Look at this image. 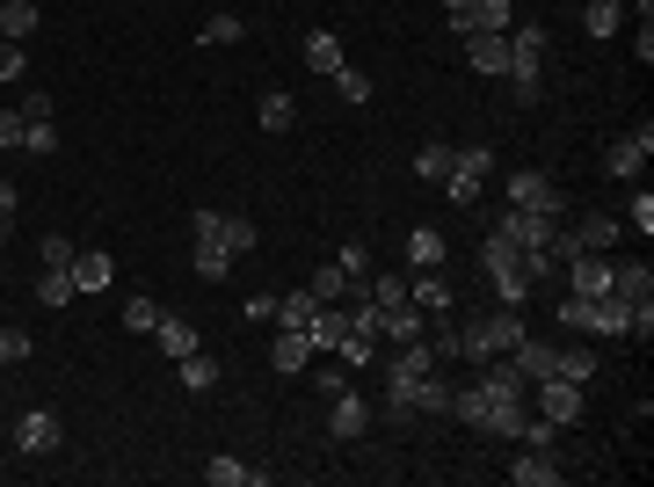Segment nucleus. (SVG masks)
<instances>
[{
	"label": "nucleus",
	"mask_w": 654,
	"mask_h": 487,
	"mask_svg": "<svg viewBox=\"0 0 654 487\" xmlns=\"http://www.w3.org/2000/svg\"><path fill=\"white\" fill-rule=\"evenodd\" d=\"M451 36H473V30H509L517 22V8L509 0H465V8H451Z\"/></svg>",
	"instance_id": "6"
},
{
	"label": "nucleus",
	"mask_w": 654,
	"mask_h": 487,
	"mask_svg": "<svg viewBox=\"0 0 654 487\" xmlns=\"http://www.w3.org/2000/svg\"><path fill=\"white\" fill-rule=\"evenodd\" d=\"M451 153H458V146L430 139V146H422V153H414V174H422V182H444V174H451Z\"/></svg>",
	"instance_id": "31"
},
{
	"label": "nucleus",
	"mask_w": 654,
	"mask_h": 487,
	"mask_svg": "<svg viewBox=\"0 0 654 487\" xmlns=\"http://www.w3.org/2000/svg\"><path fill=\"white\" fill-rule=\"evenodd\" d=\"M109 277H117V262H109L103 247H81V255H73V292H109Z\"/></svg>",
	"instance_id": "16"
},
{
	"label": "nucleus",
	"mask_w": 654,
	"mask_h": 487,
	"mask_svg": "<svg viewBox=\"0 0 654 487\" xmlns=\"http://www.w3.org/2000/svg\"><path fill=\"white\" fill-rule=\"evenodd\" d=\"M335 269H342L349 284H363V277H371V247H363V241H349L342 255H335Z\"/></svg>",
	"instance_id": "39"
},
{
	"label": "nucleus",
	"mask_w": 654,
	"mask_h": 487,
	"mask_svg": "<svg viewBox=\"0 0 654 487\" xmlns=\"http://www.w3.org/2000/svg\"><path fill=\"white\" fill-rule=\"evenodd\" d=\"M175 379H182V393H211L219 385V357L190 349V357H175Z\"/></svg>",
	"instance_id": "19"
},
{
	"label": "nucleus",
	"mask_w": 654,
	"mask_h": 487,
	"mask_svg": "<svg viewBox=\"0 0 654 487\" xmlns=\"http://www.w3.org/2000/svg\"><path fill=\"white\" fill-rule=\"evenodd\" d=\"M611 292L640 306V298H654V269L647 262H611Z\"/></svg>",
	"instance_id": "22"
},
{
	"label": "nucleus",
	"mask_w": 654,
	"mask_h": 487,
	"mask_svg": "<svg viewBox=\"0 0 654 487\" xmlns=\"http://www.w3.org/2000/svg\"><path fill=\"white\" fill-rule=\"evenodd\" d=\"M306 292H313V298H320V306H335V298H349V277H342V269H335V262H327L320 277H313V284H306Z\"/></svg>",
	"instance_id": "40"
},
{
	"label": "nucleus",
	"mask_w": 654,
	"mask_h": 487,
	"mask_svg": "<svg viewBox=\"0 0 654 487\" xmlns=\"http://www.w3.org/2000/svg\"><path fill=\"white\" fill-rule=\"evenodd\" d=\"M458 44H465V66L473 73L509 81V30H473V36H458Z\"/></svg>",
	"instance_id": "5"
},
{
	"label": "nucleus",
	"mask_w": 654,
	"mask_h": 487,
	"mask_svg": "<svg viewBox=\"0 0 654 487\" xmlns=\"http://www.w3.org/2000/svg\"><path fill=\"white\" fill-rule=\"evenodd\" d=\"M422 335H430V320H422V306H414V298H408V306H393V314H379V342H422Z\"/></svg>",
	"instance_id": "14"
},
{
	"label": "nucleus",
	"mask_w": 654,
	"mask_h": 487,
	"mask_svg": "<svg viewBox=\"0 0 654 487\" xmlns=\"http://www.w3.org/2000/svg\"><path fill=\"white\" fill-rule=\"evenodd\" d=\"M30 335H22V328H0V364H22V357H30Z\"/></svg>",
	"instance_id": "44"
},
{
	"label": "nucleus",
	"mask_w": 654,
	"mask_h": 487,
	"mask_svg": "<svg viewBox=\"0 0 654 487\" xmlns=\"http://www.w3.org/2000/svg\"><path fill=\"white\" fill-rule=\"evenodd\" d=\"M197 36H204V44H241V36H247V22H241V15H211Z\"/></svg>",
	"instance_id": "41"
},
{
	"label": "nucleus",
	"mask_w": 654,
	"mask_h": 487,
	"mask_svg": "<svg viewBox=\"0 0 654 487\" xmlns=\"http://www.w3.org/2000/svg\"><path fill=\"white\" fill-rule=\"evenodd\" d=\"M59 436H66V422H59L52 407H22V415L8 422V444H15L22 458H44V452H59Z\"/></svg>",
	"instance_id": "3"
},
{
	"label": "nucleus",
	"mask_w": 654,
	"mask_h": 487,
	"mask_svg": "<svg viewBox=\"0 0 654 487\" xmlns=\"http://www.w3.org/2000/svg\"><path fill=\"white\" fill-rule=\"evenodd\" d=\"M363 298L379 314H393V306H408V277H363Z\"/></svg>",
	"instance_id": "30"
},
{
	"label": "nucleus",
	"mask_w": 654,
	"mask_h": 487,
	"mask_svg": "<svg viewBox=\"0 0 654 487\" xmlns=\"http://www.w3.org/2000/svg\"><path fill=\"white\" fill-rule=\"evenodd\" d=\"M633 226H640V233H654V197H647V190L633 197Z\"/></svg>",
	"instance_id": "49"
},
{
	"label": "nucleus",
	"mask_w": 654,
	"mask_h": 487,
	"mask_svg": "<svg viewBox=\"0 0 654 487\" xmlns=\"http://www.w3.org/2000/svg\"><path fill=\"white\" fill-rule=\"evenodd\" d=\"M73 255H81V247H73L66 233H44V269H73Z\"/></svg>",
	"instance_id": "43"
},
{
	"label": "nucleus",
	"mask_w": 654,
	"mask_h": 487,
	"mask_svg": "<svg viewBox=\"0 0 654 487\" xmlns=\"http://www.w3.org/2000/svg\"><path fill=\"white\" fill-rule=\"evenodd\" d=\"M313 385H320V401H335V393H349V371H342V364H327Z\"/></svg>",
	"instance_id": "46"
},
{
	"label": "nucleus",
	"mask_w": 654,
	"mask_h": 487,
	"mask_svg": "<svg viewBox=\"0 0 654 487\" xmlns=\"http://www.w3.org/2000/svg\"><path fill=\"white\" fill-rule=\"evenodd\" d=\"M524 452H552L560 444V422H546V415H524V436H517Z\"/></svg>",
	"instance_id": "36"
},
{
	"label": "nucleus",
	"mask_w": 654,
	"mask_h": 487,
	"mask_svg": "<svg viewBox=\"0 0 654 487\" xmlns=\"http://www.w3.org/2000/svg\"><path fill=\"white\" fill-rule=\"evenodd\" d=\"M73 298H81V292H73V269H44V277H36V306H52V314H59V306H73Z\"/></svg>",
	"instance_id": "28"
},
{
	"label": "nucleus",
	"mask_w": 654,
	"mask_h": 487,
	"mask_svg": "<svg viewBox=\"0 0 654 487\" xmlns=\"http://www.w3.org/2000/svg\"><path fill=\"white\" fill-rule=\"evenodd\" d=\"M633 59H640V66H654V22H640V36H633Z\"/></svg>",
	"instance_id": "48"
},
{
	"label": "nucleus",
	"mask_w": 654,
	"mask_h": 487,
	"mask_svg": "<svg viewBox=\"0 0 654 487\" xmlns=\"http://www.w3.org/2000/svg\"><path fill=\"white\" fill-rule=\"evenodd\" d=\"M225 247H233V262H241V255H255V247H262L255 219H225Z\"/></svg>",
	"instance_id": "38"
},
{
	"label": "nucleus",
	"mask_w": 654,
	"mask_h": 487,
	"mask_svg": "<svg viewBox=\"0 0 654 487\" xmlns=\"http://www.w3.org/2000/svg\"><path fill=\"white\" fill-rule=\"evenodd\" d=\"M408 298L422 306V314H451V298H458V292H451V277H444V269H414Z\"/></svg>",
	"instance_id": "15"
},
{
	"label": "nucleus",
	"mask_w": 654,
	"mask_h": 487,
	"mask_svg": "<svg viewBox=\"0 0 654 487\" xmlns=\"http://www.w3.org/2000/svg\"><path fill=\"white\" fill-rule=\"evenodd\" d=\"M22 131H30V117H22V109H0V153L22 146Z\"/></svg>",
	"instance_id": "45"
},
{
	"label": "nucleus",
	"mask_w": 654,
	"mask_h": 487,
	"mask_svg": "<svg viewBox=\"0 0 654 487\" xmlns=\"http://www.w3.org/2000/svg\"><path fill=\"white\" fill-rule=\"evenodd\" d=\"M481 385H487V393H502V401H531V379L517 371V357H487Z\"/></svg>",
	"instance_id": "12"
},
{
	"label": "nucleus",
	"mask_w": 654,
	"mask_h": 487,
	"mask_svg": "<svg viewBox=\"0 0 654 487\" xmlns=\"http://www.w3.org/2000/svg\"><path fill=\"white\" fill-rule=\"evenodd\" d=\"M327 87H335V95H342L349 109H357V103H371V73H357V66H342V73H327Z\"/></svg>",
	"instance_id": "33"
},
{
	"label": "nucleus",
	"mask_w": 654,
	"mask_h": 487,
	"mask_svg": "<svg viewBox=\"0 0 654 487\" xmlns=\"http://www.w3.org/2000/svg\"><path fill=\"white\" fill-rule=\"evenodd\" d=\"M363 430H371V401H357V393H335V401H327V436L357 444Z\"/></svg>",
	"instance_id": "10"
},
{
	"label": "nucleus",
	"mask_w": 654,
	"mask_h": 487,
	"mask_svg": "<svg viewBox=\"0 0 654 487\" xmlns=\"http://www.w3.org/2000/svg\"><path fill=\"white\" fill-rule=\"evenodd\" d=\"M502 197H509V211H546V219H568V190H560L552 174H538V168L509 174V182H502Z\"/></svg>",
	"instance_id": "2"
},
{
	"label": "nucleus",
	"mask_w": 654,
	"mask_h": 487,
	"mask_svg": "<svg viewBox=\"0 0 654 487\" xmlns=\"http://www.w3.org/2000/svg\"><path fill=\"white\" fill-rule=\"evenodd\" d=\"M255 124H262V131H292V124H298V103L284 95V87H270V95H262V109H255Z\"/></svg>",
	"instance_id": "26"
},
{
	"label": "nucleus",
	"mask_w": 654,
	"mask_h": 487,
	"mask_svg": "<svg viewBox=\"0 0 654 487\" xmlns=\"http://www.w3.org/2000/svg\"><path fill=\"white\" fill-rule=\"evenodd\" d=\"M487 168H495V146H458V153H451V174H473V182H487Z\"/></svg>",
	"instance_id": "34"
},
{
	"label": "nucleus",
	"mask_w": 654,
	"mask_h": 487,
	"mask_svg": "<svg viewBox=\"0 0 654 487\" xmlns=\"http://www.w3.org/2000/svg\"><path fill=\"white\" fill-rule=\"evenodd\" d=\"M154 320H160V306H154L146 292H131V298H124V328H131V335H154Z\"/></svg>",
	"instance_id": "35"
},
{
	"label": "nucleus",
	"mask_w": 654,
	"mask_h": 487,
	"mask_svg": "<svg viewBox=\"0 0 654 487\" xmlns=\"http://www.w3.org/2000/svg\"><path fill=\"white\" fill-rule=\"evenodd\" d=\"M531 407L546 422H560V430H574L582 422V385H568V379H531Z\"/></svg>",
	"instance_id": "4"
},
{
	"label": "nucleus",
	"mask_w": 654,
	"mask_h": 487,
	"mask_svg": "<svg viewBox=\"0 0 654 487\" xmlns=\"http://www.w3.org/2000/svg\"><path fill=\"white\" fill-rule=\"evenodd\" d=\"M247 473H255V466H241V458H233V452L204 458V480H211V487H247Z\"/></svg>",
	"instance_id": "32"
},
{
	"label": "nucleus",
	"mask_w": 654,
	"mask_h": 487,
	"mask_svg": "<svg viewBox=\"0 0 654 487\" xmlns=\"http://www.w3.org/2000/svg\"><path fill=\"white\" fill-rule=\"evenodd\" d=\"M509 480H517V487H560V480H568V458H560V452H524V444H517Z\"/></svg>",
	"instance_id": "9"
},
{
	"label": "nucleus",
	"mask_w": 654,
	"mask_h": 487,
	"mask_svg": "<svg viewBox=\"0 0 654 487\" xmlns=\"http://www.w3.org/2000/svg\"><path fill=\"white\" fill-rule=\"evenodd\" d=\"M509 59H546V22H509Z\"/></svg>",
	"instance_id": "29"
},
{
	"label": "nucleus",
	"mask_w": 654,
	"mask_h": 487,
	"mask_svg": "<svg viewBox=\"0 0 654 487\" xmlns=\"http://www.w3.org/2000/svg\"><path fill=\"white\" fill-rule=\"evenodd\" d=\"M524 415H531V401H487V415H481V436H502V444H517L524 436Z\"/></svg>",
	"instance_id": "13"
},
{
	"label": "nucleus",
	"mask_w": 654,
	"mask_h": 487,
	"mask_svg": "<svg viewBox=\"0 0 654 487\" xmlns=\"http://www.w3.org/2000/svg\"><path fill=\"white\" fill-rule=\"evenodd\" d=\"M306 66L320 73V81H327V73H342L349 66V59H342V36H335V30H313L306 36Z\"/></svg>",
	"instance_id": "20"
},
{
	"label": "nucleus",
	"mask_w": 654,
	"mask_h": 487,
	"mask_svg": "<svg viewBox=\"0 0 654 487\" xmlns=\"http://www.w3.org/2000/svg\"><path fill=\"white\" fill-rule=\"evenodd\" d=\"M306 335H313V349H342V342H349V314H342V298H335V306H320Z\"/></svg>",
	"instance_id": "23"
},
{
	"label": "nucleus",
	"mask_w": 654,
	"mask_h": 487,
	"mask_svg": "<svg viewBox=\"0 0 654 487\" xmlns=\"http://www.w3.org/2000/svg\"><path fill=\"white\" fill-rule=\"evenodd\" d=\"M22 153H36V160H44V153H59V124H52V117H36L30 131H22Z\"/></svg>",
	"instance_id": "37"
},
{
	"label": "nucleus",
	"mask_w": 654,
	"mask_h": 487,
	"mask_svg": "<svg viewBox=\"0 0 654 487\" xmlns=\"http://www.w3.org/2000/svg\"><path fill=\"white\" fill-rule=\"evenodd\" d=\"M560 277H568V292H611V255H597V247H574L568 262H560Z\"/></svg>",
	"instance_id": "8"
},
{
	"label": "nucleus",
	"mask_w": 654,
	"mask_h": 487,
	"mask_svg": "<svg viewBox=\"0 0 654 487\" xmlns=\"http://www.w3.org/2000/svg\"><path fill=\"white\" fill-rule=\"evenodd\" d=\"M444 255H451V247H444V233H436V226H408V262H414V269H444Z\"/></svg>",
	"instance_id": "21"
},
{
	"label": "nucleus",
	"mask_w": 654,
	"mask_h": 487,
	"mask_svg": "<svg viewBox=\"0 0 654 487\" xmlns=\"http://www.w3.org/2000/svg\"><path fill=\"white\" fill-rule=\"evenodd\" d=\"M306 357H313V335L306 328H276V342H270V371H276V379L306 371Z\"/></svg>",
	"instance_id": "11"
},
{
	"label": "nucleus",
	"mask_w": 654,
	"mask_h": 487,
	"mask_svg": "<svg viewBox=\"0 0 654 487\" xmlns=\"http://www.w3.org/2000/svg\"><path fill=\"white\" fill-rule=\"evenodd\" d=\"M22 117H30V124L52 117V95H44V87H30V95H22Z\"/></svg>",
	"instance_id": "47"
},
{
	"label": "nucleus",
	"mask_w": 654,
	"mask_h": 487,
	"mask_svg": "<svg viewBox=\"0 0 654 487\" xmlns=\"http://www.w3.org/2000/svg\"><path fill=\"white\" fill-rule=\"evenodd\" d=\"M451 8H465V0H444V15H451Z\"/></svg>",
	"instance_id": "51"
},
{
	"label": "nucleus",
	"mask_w": 654,
	"mask_h": 487,
	"mask_svg": "<svg viewBox=\"0 0 654 487\" xmlns=\"http://www.w3.org/2000/svg\"><path fill=\"white\" fill-rule=\"evenodd\" d=\"M15 204H22V197H15V182H8V174H0V226H8V219H15Z\"/></svg>",
	"instance_id": "50"
},
{
	"label": "nucleus",
	"mask_w": 654,
	"mask_h": 487,
	"mask_svg": "<svg viewBox=\"0 0 654 487\" xmlns=\"http://www.w3.org/2000/svg\"><path fill=\"white\" fill-rule=\"evenodd\" d=\"M313 314H320V298H313V292H284V298H276V328H313Z\"/></svg>",
	"instance_id": "27"
},
{
	"label": "nucleus",
	"mask_w": 654,
	"mask_h": 487,
	"mask_svg": "<svg viewBox=\"0 0 654 487\" xmlns=\"http://www.w3.org/2000/svg\"><path fill=\"white\" fill-rule=\"evenodd\" d=\"M0 36L30 44V36H36V0H0Z\"/></svg>",
	"instance_id": "25"
},
{
	"label": "nucleus",
	"mask_w": 654,
	"mask_h": 487,
	"mask_svg": "<svg viewBox=\"0 0 654 487\" xmlns=\"http://www.w3.org/2000/svg\"><path fill=\"white\" fill-rule=\"evenodd\" d=\"M552 379L589 385V379H597V349H552Z\"/></svg>",
	"instance_id": "24"
},
{
	"label": "nucleus",
	"mask_w": 654,
	"mask_h": 487,
	"mask_svg": "<svg viewBox=\"0 0 654 487\" xmlns=\"http://www.w3.org/2000/svg\"><path fill=\"white\" fill-rule=\"evenodd\" d=\"M647 153H654V124L640 117V131H633V139H611V153H603V168L619 174V182H640V168H647Z\"/></svg>",
	"instance_id": "7"
},
{
	"label": "nucleus",
	"mask_w": 654,
	"mask_h": 487,
	"mask_svg": "<svg viewBox=\"0 0 654 487\" xmlns=\"http://www.w3.org/2000/svg\"><path fill=\"white\" fill-rule=\"evenodd\" d=\"M154 342L168 349V357H190V349H204V342H197V320H182V314H160V320H154Z\"/></svg>",
	"instance_id": "18"
},
{
	"label": "nucleus",
	"mask_w": 654,
	"mask_h": 487,
	"mask_svg": "<svg viewBox=\"0 0 654 487\" xmlns=\"http://www.w3.org/2000/svg\"><path fill=\"white\" fill-rule=\"evenodd\" d=\"M190 262H197V277H204V284H225V277H233V247H225V219H219V211H204V204L190 211Z\"/></svg>",
	"instance_id": "1"
},
{
	"label": "nucleus",
	"mask_w": 654,
	"mask_h": 487,
	"mask_svg": "<svg viewBox=\"0 0 654 487\" xmlns=\"http://www.w3.org/2000/svg\"><path fill=\"white\" fill-rule=\"evenodd\" d=\"M22 73H30V44L0 36V81H22Z\"/></svg>",
	"instance_id": "42"
},
{
	"label": "nucleus",
	"mask_w": 654,
	"mask_h": 487,
	"mask_svg": "<svg viewBox=\"0 0 654 487\" xmlns=\"http://www.w3.org/2000/svg\"><path fill=\"white\" fill-rule=\"evenodd\" d=\"M568 233H574V247H597V255L619 247V219L611 211H582V226H568Z\"/></svg>",
	"instance_id": "17"
}]
</instances>
